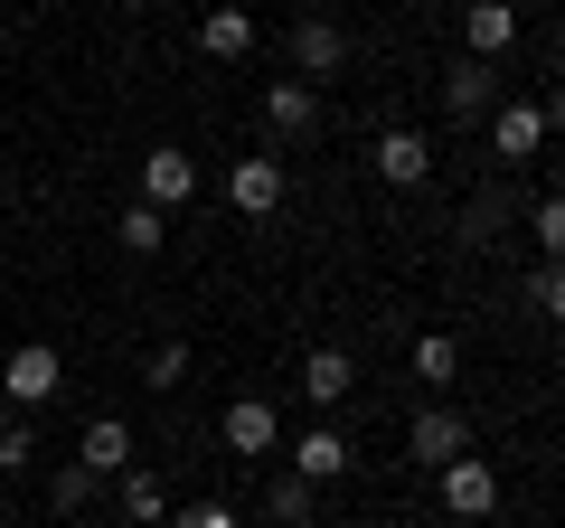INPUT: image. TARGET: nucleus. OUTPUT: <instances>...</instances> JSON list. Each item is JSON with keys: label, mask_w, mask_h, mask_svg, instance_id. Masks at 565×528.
I'll use <instances>...</instances> for the list:
<instances>
[{"label": "nucleus", "mask_w": 565, "mask_h": 528, "mask_svg": "<svg viewBox=\"0 0 565 528\" xmlns=\"http://www.w3.org/2000/svg\"><path fill=\"white\" fill-rule=\"evenodd\" d=\"M264 123H274L282 142H292V133H311V123H321V85H302V76H282L274 95H264Z\"/></svg>", "instance_id": "obj_17"}, {"label": "nucleus", "mask_w": 565, "mask_h": 528, "mask_svg": "<svg viewBox=\"0 0 565 528\" xmlns=\"http://www.w3.org/2000/svg\"><path fill=\"white\" fill-rule=\"evenodd\" d=\"M76 463L95 472V482H122V472H132V425H122V415H85Z\"/></svg>", "instance_id": "obj_7"}, {"label": "nucleus", "mask_w": 565, "mask_h": 528, "mask_svg": "<svg viewBox=\"0 0 565 528\" xmlns=\"http://www.w3.org/2000/svg\"><path fill=\"white\" fill-rule=\"evenodd\" d=\"M39 528H66V519H39Z\"/></svg>", "instance_id": "obj_30"}, {"label": "nucleus", "mask_w": 565, "mask_h": 528, "mask_svg": "<svg viewBox=\"0 0 565 528\" xmlns=\"http://www.w3.org/2000/svg\"><path fill=\"white\" fill-rule=\"evenodd\" d=\"M0 425H10V406H0Z\"/></svg>", "instance_id": "obj_31"}, {"label": "nucleus", "mask_w": 565, "mask_h": 528, "mask_svg": "<svg viewBox=\"0 0 565 528\" xmlns=\"http://www.w3.org/2000/svg\"><path fill=\"white\" fill-rule=\"evenodd\" d=\"M500 236H509V189H471L462 218H452V245H471V255H481V245H500Z\"/></svg>", "instance_id": "obj_13"}, {"label": "nucleus", "mask_w": 565, "mask_h": 528, "mask_svg": "<svg viewBox=\"0 0 565 528\" xmlns=\"http://www.w3.org/2000/svg\"><path fill=\"white\" fill-rule=\"evenodd\" d=\"M537 114H546V133H565V85H546V104H537Z\"/></svg>", "instance_id": "obj_28"}, {"label": "nucleus", "mask_w": 565, "mask_h": 528, "mask_svg": "<svg viewBox=\"0 0 565 528\" xmlns=\"http://www.w3.org/2000/svg\"><path fill=\"white\" fill-rule=\"evenodd\" d=\"M217 434H226V453H274L282 444V415L264 406V397H236V406L217 415Z\"/></svg>", "instance_id": "obj_11"}, {"label": "nucleus", "mask_w": 565, "mask_h": 528, "mask_svg": "<svg viewBox=\"0 0 565 528\" xmlns=\"http://www.w3.org/2000/svg\"><path fill=\"white\" fill-rule=\"evenodd\" d=\"M114 245H122V255H161V245H170V218H161L151 199H132V208L114 218Z\"/></svg>", "instance_id": "obj_19"}, {"label": "nucleus", "mask_w": 565, "mask_h": 528, "mask_svg": "<svg viewBox=\"0 0 565 528\" xmlns=\"http://www.w3.org/2000/svg\"><path fill=\"white\" fill-rule=\"evenodd\" d=\"M349 387H359V368H349V349H330V340H321V349L302 359V397H311V406L330 415V406L349 397Z\"/></svg>", "instance_id": "obj_16"}, {"label": "nucleus", "mask_w": 565, "mask_h": 528, "mask_svg": "<svg viewBox=\"0 0 565 528\" xmlns=\"http://www.w3.org/2000/svg\"><path fill=\"white\" fill-rule=\"evenodd\" d=\"M47 500H57V519H76V509L95 500V472H85V463H66L57 482H47Z\"/></svg>", "instance_id": "obj_24"}, {"label": "nucleus", "mask_w": 565, "mask_h": 528, "mask_svg": "<svg viewBox=\"0 0 565 528\" xmlns=\"http://www.w3.org/2000/svg\"><path fill=\"white\" fill-rule=\"evenodd\" d=\"M415 378L424 387H452V378H462V340H452V330H424V340H415Z\"/></svg>", "instance_id": "obj_20"}, {"label": "nucleus", "mask_w": 565, "mask_h": 528, "mask_svg": "<svg viewBox=\"0 0 565 528\" xmlns=\"http://www.w3.org/2000/svg\"><path fill=\"white\" fill-rule=\"evenodd\" d=\"M57 387H66V359H57L47 340H20V349H10V368H0V406L39 415L47 397H57Z\"/></svg>", "instance_id": "obj_1"}, {"label": "nucleus", "mask_w": 565, "mask_h": 528, "mask_svg": "<svg viewBox=\"0 0 565 528\" xmlns=\"http://www.w3.org/2000/svg\"><path fill=\"white\" fill-rule=\"evenodd\" d=\"M349 463H359V444H349L340 425H311V434H292V472H302L311 490H321V482H340Z\"/></svg>", "instance_id": "obj_9"}, {"label": "nucleus", "mask_w": 565, "mask_h": 528, "mask_svg": "<svg viewBox=\"0 0 565 528\" xmlns=\"http://www.w3.org/2000/svg\"><path fill=\"white\" fill-rule=\"evenodd\" d=\"M405 453H415L424 472H444V463H462V453H471V415H452V406H424L415 425H405Z\"/></svg>", "instance_id": "obj_4"}, {"label": "nucleus", "mask_w": 565, "mask_h": 528, "mask_svg": "<svg viewBox=\"0 0 565 528\" xmlns=\"http://www.w3.org/2000/svg\"><path fill=\"white\" fill-rule=\"evenodd\" d=\"M444 509H452V519H490V509H500V472H490L481 453L444 463Z\"/></svg>", "instance_id": "obj_8"}, {"label": "nucleus", "mask_w": 565, "mask_h": 528, "mask_svg": "<svg viewBox=\"0 0 565 528\" xmlns=\"http://www.w3.org/2000/svg\"><path fill=\"white\" fill-rule=\"evenodd\" d=\"M226 208H236V218H274L282 208V161L274 151H236V161H226Z\"/></svg>", "instance_id": "obj_2"}, {"label": "nucleus", "mask_w": 565, "mask_h": 528, "mask_svg": "<svg viewBox=\"0 0 565 528\" xmlns=\"http://www.w3.org/2000/svg\"><path fill=\"white\" fill-rule=\"evenodd\" d=\"M537 142H546L537 104H490V151H500V161H537Z\"/></svg>", "instance_id": "obj_12"}, {"label": "nucleus", "mask_w": 565, "mask_h": 528, "mask_svg": "<svg viewBox=\"0 0 565 528\" xmlns=\"http://www.w3.org/2000/svg\"><path fill=\"white\" fill-rule=\"evenodd\" d=\"M29 463H39V425L10 415V425H0V472H29Z\"/></svg>", "instance_id": "obj_23"}, {"label": "nucleus", "mask_w": 565, "mask_h": 528, "mask_svg": "<svg viewBox=\"0 0 565 528\" xmlns=\"http://www.w3.org/2000/svg\"><path fill=\"white\" fill-rule=\"evenodd\" d=\"M527 236H537L546 264H565V199H537V208H527Z\"/></svg>", "instance_id": "obj_22"}, {"label": "nucleus", "mask_w": 565, "mask_h": 528, "mask_svg": "<svg viewBox=\"0 0 565 528\" xmlns=\"http://www.w3.org/2000/svg\"><path fill=\"white\" fill-rule=\"evenodd\" d=\"M490 104H500V76H490L481 57H462V66L444 76V114H452V123H481Z\"/></svg>", "instance_id": "obj_14"}, {"label": "nucleus", "mask_w": 565, "mask_h": 528, "mask_svg": "<svg viewBox=\"0 0 565 528\" xmlns=\"http://www.w3.org/2000/svg\"><path fill=\"white\" fill-rule=\"evenodd\" d=\"M519 47V0H462V57L500 66Z\"/></svg>", "instance_id": "obj_3"}, {"label": "nucleus", "mask_w": 565, "mask_h": 528, "mask_svg": "<svg viewBox=\"0 0 565 528\" xmlns=\"http://www.w3.org/2000/svg\"><path fill=\"white\" fill-rule=\"evenodd\" d=\"M199 47L207 57H255V10H245V0H217L199 20Z\"/></svg>", "instance_id": "obj_15"}, {"label": "nucleus", "mask_w": 565, "mask_h": 528, "mask_svg": "<svg viewBox=\"0 0 565 528\" xmlns=\"http://www.w3.org/2000/svg\"><path fill=\"white\" fill-rule=\"evenodd\" d=\"M141 199H151V208H161V218H170V208H189V199H199V161H189V151H141Z\"/></svg>", "instance_id": "obj_6"}, {"label": "nucleus", "mask_w": 565, "mask_h": 528, "mask_svg": "<svg viewBox=\"0 0 565 528\" xmlns=\"http://www.w3.org/2000/svg\"><path fill=\"white\" fill-rule=\"evenodd\" d=\"M170 528H245V519L226 500H189V509H170Z\"/></svg>", "instance_id": "obj_27"}, {"label": "nucleus", "mask_w": 565, "mask_h": 528, "mask_svg": "<svg viewBox=\"0 0 565 528\" xmlns=\"http://www.w3.org/2000/svg\"><path fill=\"white\" fill-rule=\"evenodd\" d=\"M527 303H537L546 321L565 330V264H537V284H527Z\"/></svg>", "instance_id": "obj_26"}, {"label": "nucleus", "mask_w": 565, "mask_h": 528, "mask_svg": "<svg viewBox=\"0 0 565 528\" xmlns=\"http://www.w3.org/2000/svg\"><path fill=\"white\" fill-rule=\"evenodd\" d=\"M340 66H349V39H340L330 20H302V29H292V76H302V85H330Z\"/></svg>", "instance_id": "obj_10"}, {"label": "nucleus", "mask_w": 565, "mask_h": 528, "mask_svg": "<svg viewBox=\"0 0 565 528\" xmlns=\"http://www.w3.org/2000/svg\"><path fill=\"white\" fill-rule=\"evenodd\" d=\"M122 10H161V0H122Z\"/></svg>", "instance_id": "obj_29"}, {"label": "nucleus", "mask_w": 565, "mask_h": 528, "mask_svg": "<svg viewBox=\"0 0 565 528\" xmlns=\"http://www.w3.org/2000/svg\"><path fill=\"white\" fill-rule=\"evenodd\" d=\"M141 378H151V387H161V397H170V387L189 378V340H161V349H151V368H141Z\"/></svg>", "instance_id": "obj_25"}, {"label": "nucleus", "mask_w": 565, "mask_h": 528, "mask_svg": "<svg viewBox=\"0 0 565 528\" xmlns=\"http://www.w3.org/2000/svg\"><path fill=\"white\" fill-rule=\"evenodd\" d=\"M114 500H122V519H132V528H161L170 519V482H161V472H122V490H114Z\"/></svg>", "instance_id": "obj_18"}, {"label": "nucleus", "mask_w": 565, "mask_h": 528, "mask_svg": "<svg viewBox=\"0 0 565 528\" xmlns=\"http://www.w3.org/2000/svg\"><path fill=\"white\" fill-rule=\"evenodd\" d=\"M367 170H377L386 189H424V180H434V142L396 123V133H377V151H367Z\"/></svg>", "instance_id": "obj_5"}, {"label": "nucleus", "mask_w": 565, "mask_h": 528, "mask_svg": "<svg viewBox=\"0 0 565 528\" xmlns=\"http://www.w3.org/2000/svg\"><path fill=\"white\" fill-rule=\"evenodd\" d=\"M311 509H321V500H311L302 472H282V482L264 490V519H274V528H311Z\"/></svg>", "instance_id": "obj_21"}]
</instances>
